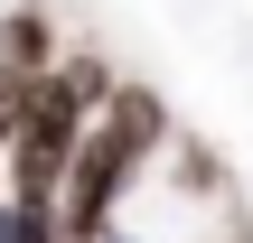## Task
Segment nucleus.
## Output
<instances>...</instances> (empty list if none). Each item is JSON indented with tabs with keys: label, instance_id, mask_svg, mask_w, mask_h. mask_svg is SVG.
Segmentation results:
<instances>
[{
	"label": "nucleus",
	"instance_id": "2",
	"mask_svg": "<svg viewBox=\"0 0 253 243\" xmlns=\"http://www.w3.org/2000/svg\"><path fill=\"white\" fill-rule=\"evenodd\" d=\"M75 84H38V103H28V122H19V197H47L66 169H75V150H84V122H75Z\"/></svg>",
	"mask_w": 253,
	"mask_h": 243
},
{
	"label": "nucleus",
	"instance_id": "1",
	"mask_svg": "<svg viewBox=\"0 0 253 243\" xmlns=\"http://www.w3.org/2000/svg\"><path fill=\"white\" fill-rule=\"evenodd\" d=\"M150 150H160V103L122 84V94H113V112H103V131H94V140L75 150V169H66V225H75V234H94V225L113 215L122 178H131Z\"/></svg>",
	"mask_w": 253,
	"mask_h": 243
},
{
	"label": "nucleus",
	"instance_id": "3",
	"mask_svg": "<svg viewBox=\"0 0 253 243\" xmlns=\"http://www.w3.org/2000/svg\"><path fill=\"white\" fill-rule=\"evenodd\" d=\"M0 56H9V66H47V19H38V9H19V19L0 28Z\"/></svg>",
	"mask_w": 253,
	"mask_h": 243
}]
</instances>
